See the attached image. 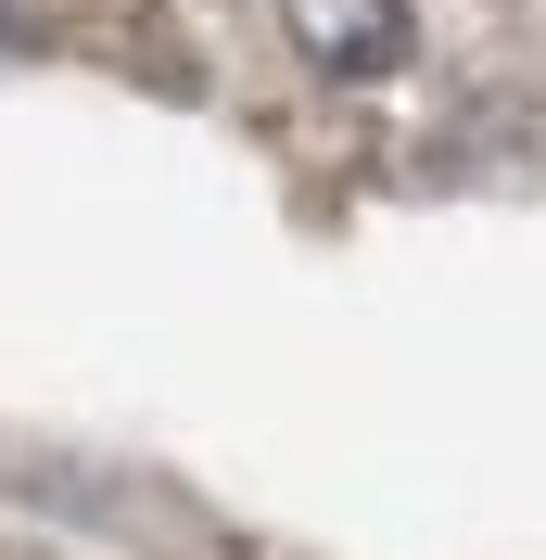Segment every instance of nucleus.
Returning a JSON list of instances; mask_svg holds the SVG:
<instances>
[{"instance_id":"1","label":"nucleus","mask_w":546,"mask_h":560,"mask_svg":"<svg viewBox=\"0 0 546 560\" xmlns=\"http://www.w3.org/2000/svg\"><path fill=\"white\" fill-rule=\"evenodd\" d=\"M293 38H306L331 77H381L407 51V0H293Z\"/></svg>"}]
</instances>
